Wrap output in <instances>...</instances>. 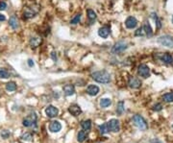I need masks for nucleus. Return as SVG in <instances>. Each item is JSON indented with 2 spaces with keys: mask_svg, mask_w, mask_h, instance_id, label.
<instances>
[{
  "mask_svg": "<svg viewBox=\"0 0 173 143\" xmlns=\"http://www.w3.org/2000/svg\"><path fill=\"white\" fill-rule=\"evenodd\" d=\"M150 143H163V142L159 140L158 138H153V139H151V140H150Z\"/></svg>",
  "mask_w": 173,
  "mask_h": 143,
  "instance_id": "obj_37",
  "label": "nucleus"
},
{
  "mask_svg": "<svg viewBox=\"0 0 173 143\" xmlns=\"http://www.w3.org/2000/svg\"><path fill=\"white\" fill-rule=\"evenodd\" d=\"M139 75L143 77V78H148L150 76V68H149L146 64H141L139 66Z\"/></svg>",
  "mask_w": 173,
  "mask_h": 143,
  "instance_id": "obj_8",
  "label": "nucleus"
},
{
  "mask_svg": "<svg viewBox=\"0 0 173 143\" xmlns=\"http://www.w3.org/2000/svg\"><path fill=\"white\" fill-rule=\"evenodd\" d=\"M124 102L123 101H120V102L117 103V106H116V114L118 115H121L124 112Z\"/></svg>",
  "mask_w": 173,
  "mask_h": 143,
  "instance_id": "obj_23",
  "label": "nucleus"
},
{
  "mask_svg": "<svg viewBox=\"0 0 173 143\" xmlns=\"http://www.w3.org/2000/svg\"><path fill=\"white\" fill-rule=\"evenodd\" d=\"M128 48V44L124 41H118L116 42L112 48V53L113 54H118V53L123 52L124 50Z\"/></svg>",
  "mask_w": 173,
  "mask_h": 143,
  "instance_id": "obj_6",
  "label": "nucleus"
},
{
  "mask_svg": "<svg viewBox=\"0 0 173 143\" xmlns=\"http://www.w3.org/2000/svg\"><path fill=\"white\" fill-rule=\"evenodd\" d=\"M91 77L95 82L100 83V84H109L111 82V75L106 70L96 71L91 74Z\"/></svg>",
  "mask_w": 173,
  "mask_h": 143,
  "instance_id": "obj_1",
  "label": "nucleus"
},
{
  "mask_svg": "<svg viewBox=\"0 0 173 143\" xmlns=\"http://www.w3.org/2000/svg\"><path fill=\"white\" fill-rule=\"evenodd\" d=\"M49 130L51 133H59L62 130V125L59 121H52L49 125Z\"/></svg>",
  "mask_w": 173,
  "mask_h": 143,
  "instance_id": "obj_13",
  "label": "nucleus"
},
{
  "mask_svg": "<svg viewBox=\"0 0 173 143\" xmlns=\"http://www.w3.org/2000/svg\"><path fill=\"white\" fill-rule=\"evenodd\" d=\"M80 19H81V14H76V16H74L72 19H71L70 23H71V24H77V23H79Z\"/></svg>",
  "mask_w": 173,
  "mask_h": 143,
  "instance_id": "obj_31",
  "label": "nucleus"
},
{
  "mask_svg": "<svg viewBox=\"0 0 173 143\" xmlns=\"http://www.w3.org/2000/svg\"><path fill=\"white\" fill-rule=\"evenodd\" d=\"M5 20H6V16L4 14H0V21H5Z\"/></svg>",
  "mask_w": 173,
  "mask_h": 143,
  "instance_id": "obj_40",
  "label": "nucleus"
},
{
  "mask_svg": "<svg viewBox=\"0 0 173 143\" xmlns=\"http://www.w3.org/2000/svg\"><path fill=\"white\" fill-rule=\"evenodd\" d=\"M32 138H33V135L31 133H23L21 136V139L26 140V141H31Z\"/></svg>",
  "mask_w": 173,
  "mask_h": 143,
  "instance_id": "obj_30",
  "label": "nucleus"
},
{
  "mask_svg": "<svg viewBox=\"0 0 173 143\" xmlns=\"http://www.w3.org/2000/svg\"><path fill=\"white\" fill-rule=\"evenodd\" d=\"M160 59H161V61L166 64H171L173 62V57L169 54V53H165V54H163L161 56Z\"/></svg>",
  "mask_w": 173,
  "mask_h": 143,
  "instance_id": "obj_18",
  "label": "nucleus"
},
{
  "mask_svg": "<svg viewBox=\"0 0 173 143\" xmlns=\"http://www.w3.org/2000/svg\"><path fill=\"white\" fill-rule=\"evenodd\" d=\"M107 124H108L110 131L113 133H117L120 130V125L117 119H111L109 122H107Z\"/></svg>",
  "mask_w": 173,
  "mask_h": 143,
  "instance_id": "obj_7",
  "label": "nucleus"
},
{
  "mask_svg": "<svg viewBox=\"0 0 173 143\" xmlns=\"http://www.w3.org/2000/svg\"><path fill=\"white\" fill-rule=\"evenodd\" d=\"M28 62V65H29V66H30V67H32V66H34V62H33V61H32V60H31V59H29V60H28V62Z\"/></svg>",
  "mask_w": 173,
  "mask_h": 143,
  "instance_id": "obj_39",
  "label": "nucleus"
},
{
  "mask_svg": "<svg viewBox=\"0 0 173 143\" xmlns=\"http://www.w3.org/2000/svg\"><path fill=\"white\" fill-rule=\"evenodd\" d=\"M62 90H64L65 96H71V95L75 93V88H74L73 85H65Z\"/></svg>",
  "mask_w": 173,
  "mask_h": 143,
  "instance_id": "obj_15",
  "label": "nucleus"
},
{
  "mask_svg": "<svg viewBox=\"0 0 173 143\" xmlns=\"http://www.w3.org/2000/svg\"><path fill=\"white\" fill-rule=\"evenodd\" d=\"M138 25V20H137L134 16H129L125 21V26L128 29H134Z\"/></svg>",
  "mask_w": 173,
  "mask_h": 143,
  "instance_id": "obj_12",
  "label": "nucleus"
},
{
  "mask_svg": "<svg viewBox=\"0 0 173 143\" xmlns=\"http://www.w3.org/2000/svg\"><path fill=\"white\" fill-rule=\"evenodd\" d=\"M158 42L161 45L168 47V48H172L173 47V38L170 36H162L158 38Z\"/></svg>",
  "mask_w": 173,
  "mask_h": 143,
  "instance_id": "obj_4",
  "label": "nucleus"
},
{
  "mask_svg": "<svg viewBox=\"0 0 173 143\" xmlns=\"http://www.w3.org/2000/svg\"><path fill=\"white\" fill-rule=\"evenodd\" d=\"M38 6H30V7H26L24 9V12H23V17L25 19H29L34 17L36 14L38 13Z\"/></svg>",
  "mask_w": 173,
  "mask_h": 143,
  "instance_id": "obj_3",
  "label": "nucleus"
},
{
  "mask_svg": "<svg viewBox=\"0 0 173 143\" xmlns=\"http://www.w3.org/2000/svg\"><path fill=\"white\" fill-rule=\"evenodd\" d=\"M112 105V100L110 98H103L100 100V107L101 108H108Z\"/></svg>",
  "mask_w": 173,
  "mask_h": 143,
  "instance_id": "obj_22",
  "label": "nucleus"
},
{
  "mask_svg": "<svg viewBox=\"0 0 173 143\" xmlns=\"http://www.w3.org/2000/svg\"><path fill=\"white\" fill-rule=\"evenodd\" d=\"M86 138V133L85 132V130L80 131V132L78 133V135H77V140H78L79 142H84Z\"/></svg>",
  "mask_w": 173,
  "mask_h": 143,
  "instance_id": "obj_28",
  "label": "nucleus"
},
{
  "mask_svg": "<svg viewBox=\"0 0 173 143\" xmlns=\"http://www.w3.org/2000/svg\"><path fill=\"white\" fill-rule=\"evenodd\" d=\"M110 33H111V31H110V27H108V26H104V27H101L98 30V35L103 38H108Z\"/></svg>",
  "mask_w": 173,
  "mask_h": 143,
  "instance_id": "obj_17",
  "label": "nucleus"
},
{
  "mask_svg": "<svg viewBox=\"0 0 173 143\" xmlns=\"http://www.w3.org/2000/svg\"><path fill=\"white\" fill-rule=\"evenodd\" d=\"M133 122L135 124V126L139 129L141 131H146L148 129V125L146 123L145 119L142 117L141 115L139 114H136L133 116Z\"/></svg>",
  "mask_w": 173,
  "mask_h": 143,
  "instance_id": "obj_2",
  "label": "nucleus"
},
{
  "mask_svg": "<svg viewBox=\"0 0 173 143\" xmlns=\"http://www.w3.org/2000/svg\"><path fill=\"white\" fill-rule=\"evenodd\" d=\"M68 112H69V114L73 116H78L79 114H82V109L80 108V106L77 105V104H72V105H70L69 108H68Z\"/></svg>",
  "mask_w": 173,
  "mask_h": 143,
  "instance_id": "obj_11",
  "label": "nucleus"
},
{
  "mask_svg": "<svg viewBox=\"0 0 173 143\" xmlns=\"http://www.w3.org/2000/svg\"><path fill=\"white\" fill-rule=\"evenodd\" d=\"M128 85L131 88L137 89L141 86V81L139 78H136V77H131L128 81Z\"/></svg>",
  "mask_w": 173,
  "mask_h": 143,
  "instance_id": "obj_10",
  "label": "nucleus"
},
{
  "mask_svg": "<svg viewBox=\"0 0 173 143\" xmlns=\"http://www.w3.org/2000/svg\"><path fill=\"white\" fill-rule=\"evenodd\" d=\"M6 89H7L8 91H14L16 89V82H9L6 84Z\"/></svg>",
  "mask_w": 173,
  "mask_h": 143,
  "instance_id": "obj_26",
  "label": "nucleus"
},
{
  "mask_svg": "<svg viewBox=\"0 0 173 143\" xmlns=\"http://www.w3.org/2000/svg\"><path fill=\"white\" fill-rule=\"evenodd\" d=\"M10 135H11V133L9 132V131H7V130H4V131H2V132H1V138H2L7 139Z\"/></svg>",
  "mask_w": 173,
  "mask_h": 143,
  "instance_id": "obj_33",
  "label": "nucleus"
},
{
  "mask_svg": "<svg viewBox=\"0 0 173 143\" xmlns=\"http://www.w3.org/2000/svg\"><path fill=\"white\" fill-rule=\"evenodd\" d=\"M36 123H37V115H36L35 112H32L28 116H26L22 121L23 126L27 128L32 127L33 125H36Z\"/></svg>",
  "mask_w": 173,
  "mask_h": 143,
  "instance_id": "obj_5",
  "label": "nucleus"
},
{
  "mask_svg": "<svg viewBox=\"0 0 173 143\" xmlns=\"http://www.w3.org/2000/svg\"><path fill=\"white\" fill-rule=\"evenodd\" d=\"M45 114L49 118H54V117H56V116L58 115L59 109L54 106H48L45 109Z\"/></svg>",
  "mask_w": 173,
  "mask_h": 143,
  "instance_id": "obj_9",
  "label": "nucleus"
},
{
  "mask_svg": "<svg viewBox=\"0 0 173 143\" xmlns=\"http://www.w3.org/2000/svg\"><path fill=\"white\" fill-rule=\"evenodd\" d=\"M11 74L6 69V68H0V78L1 79H8L10 78Z\"/></svg>",
  "mask_w": 173,
  "mask_h": 143,
  "instance_id": "obj_24",
  "label": "nucleus"
},
{
  "mask_svg": "<svg viewBox=\"0 0 173 143\" xmlns=\"http://www.w3.org/2000/svg\"><path fill=\"white\" fill-rule=\"evenodd\" d=\"M43 42V40H41V38L40 37H34V38H30V41H29V44L30 46L32 47V48H37Z\"/></svg>",
  "mask_w": 173,
  "mask_h": 143,
  "instance_id": "obj_14",
  "label": "nucleus"
},
{
  "mask_svg": "<svg viewBox=\"0 0 173 143\" xmlns=\"http://www.w3.org/2000/svg\"><path fill=\"white\" fill-rule=\"evenodd\" d=\"M9 24H10V26L12 28H13L14 30H16L17 28H19V19H17V17L16 16H12L10 17V20H9Z\"/></svg>",
  "mask_w": 173,
  "mask_h": 143,
  "instance_id": "obj_19",
  "label": "nucleus"
},
{
  "mask_svg": "<svg viewBox=\"0 0 173 143\" xmlns=\"http://www.w3.org/2000/svg\"><path fill=\"white\" fill-rule=\"evenodd\" d=\"M51 58H52V60L54 62H56L57 61V55H56V53L55 52H52V54H51Z\"/></svg>",
  "mask_w": 173,
  "mask_h": 143,
  "instance_id": "obj_38",
  "label": "nucleus"
},
{
  "mask_svg": "<svg viewBox=\"0 0 173 143\" xmlns=\"http://www.w3.org/2000/svg\"><path fill=\"white\" fill-rule=\"evenodd\" d=\"M154 21H155V24H156L157 29H161V28H162V21H161V19L159 18V17H157V18L155 19Z\"/></svg>",
  "mask_w": 173,
  "mask_h": 143,
  "instance_id": "obj_35",
  "label": "nucleus"
},
{
  "mask_svg": "<svg viewBox=\"0 0 173 143\" xmlns=\"http://www.w3.org/2000/svg\"><path fill=\"white\" fill-rule=\"evenodd\" d=\"M144 34H145V33H144L143 28H139L135 32V36H137V37H139V36H143Z\"/></svg>",
  "mask_w": 173,
  "mask_h": 143,
  "instance_id": "obj_34",
  "label": "nucleus"
},
{
  "mask_svg": "<svg viewBox=\"0 0 173 143\" xmlns=\"http://www.w3.org/2000/svg\"><path fill=\"white\" fill-rule=\"evenodd\" d=\"M152 109H153L154 112H161L163 109V105H162V104H160V103H158V104H156V105L153 106Z\"/></svg>",
  "mask_w": 173,
  "mask_h": 143,
  "instance_id": "obj_32",
  "label": "nucleus"
},
{
  "mask_svg": "<svg viewBox=\"0 0 173 143\" xmlns=\"http://www.w3.org/2000/svg\"><path fill=\"white\" fill-rule=\"evenodd\" d=\"M163 99L166 103H172L173 102V92H168V93H165L163 96Z\"/></svg>",
  "mask_w": 173,
  "mask_h": 143,
  "instance_id": "obj_27",
  "label": "nucleus"
},
{
  "mask_svg": "<svg viewBox=\"0 0 173 143\" xmlns=\"http://www.w3.org/2000/svg\"><path fill=\"white\" fill-rule=\"evenodd\" d=\"M86 92H88V94L91 95V96H95V95H97L98 92H99V88L95 85H89L88 88H86Z\"/></svg>",
  "mask_w": 173,
  "mask_h": 143,
  "instance_id": "obj_16",
  "label": "nucleus"
},
{
  "mask_svg": "<svg viewBox=\"0 0 173 143\" xmlns=\"http://www.w3.org/2000/svg\"><path fill=\"white\" fill-rule=\"evenodd\" d=\"M81 126L85 131H89L91 129V120H84L81 122Z\"/></svg>",
  "mask_w": 173,
  "mask_h": 143,
  "instance_id": "obj_25",
  "label": "nucleus"
},
{
  "mask_svg": "<svg viewBox=\"0 0 173 143\" xmlns=\"http://www.w3.org/2000/svg\"><path fill=\"white\" fill-rule=\"evenodd\" d=\"M142 28H143L145 35L147 36V37H152V35H153V30H152L150 24H149V22H145Z\"/></svg>",
  "mask_w": 173,
  "mask_h": 143,
  "instance_id": "obj_21",
  "label": "nucleus"
},
{
  "mask_svg": "<svg viewBox=\"0 0 173 143\" xmlns=\"http://www.w3.org/2000/svg\"><path fill=\"white\" fill-rule=\"evenodd\" d=\"M172 23H173V16H172Z\"/></svg>",
  "mask_w": 173,
  "mask_h": 143,
  "instance_id": "obj_41",
  "label": "nucleus"
},
{
  "mask_svg": "<svg viewBox=\"0 0 173 143\" xmlns=\"http://www.w3.org/2000/svg\"><path fill=\"white\" fill-rule=\"evenodd\" d=\"M86 14H88V18L89 20V22H91V23H93V21L95 19H96V13L93 11V10H91V9H89L88 11H86Z\"/></svg>",
  "mask_w": 173,
  "mask_h": 143,
  "instance_id": "obj_20",
  "label": "nucleus"
},
{
  "mask_svg": "<svg viewBox=\"0 0 173 143\" xmlns=\"http://www.w3.org/2000/svg\"><path fill=\"white\" fill-rule=\"evenodd\" d=\"M172 128H173V125H172Z\"/></svg>",
  "mask_w": 173,
  "mask_h": 143,
  "instance_id": "obj_42",
  "label": "nucleus"
},
{
  "mask_svg": "<svg viewBox=\"0 0 173 143\" xmlns=\"http://www.w3.org/2000/svg\"><path fill=\"white\" fill-rule=\"evenodd\" d=\"M99 131L100 133H102V135H106V133H108L110 132V129L108 127V124L107 123H104L102 125H100L99 126Z\"/></svg>",
  "mask_w": 173,
  "mask_h": 143,
  "instance_id": "obj_29",
  "label": "nucleus"
},
{
  "mask_svg": "<svg viewBox=\"0 0 173 143\" xmlns=\"http://www.w3.org/2000/svg\"><path fill=\"white\" fill-rule=\"evenodd\" d=\"M7 9V3L5 1H0V10L5 11Z\"/></svg>",
  "mask_w": 173,
  "mask_h": 143,
  "instance_id": "obj_36",
  "label": "nucleus"
}]
</instances>
